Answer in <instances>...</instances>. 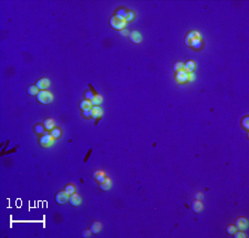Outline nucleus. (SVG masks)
Returning a JSON list of instances; mask_svg holds the SVG:
<instances>
[{"label":"nucleus","mask_w":249,"mask_h":238,"mask_svg":"<svg viewBox=\"0 0 249 238\" xmlns=\"http://www.w3.org/2000/svg\"><path fill=\"white\" fill-rule=\"evenodd\" d=\"M185 43L186 45L194 48V49H200L203 47V39L201 35L197 30H191L189 31L186 38H185Z\"/></svg>","instance_id":"obj_1"},{"label":"nucleus","mask_w":249,"mask_h":238,"mask_svg":"<svg viewBox=\"0 0 249 238\" xmlns=\"http://www.w3.org/2000/svg\"><path fill=\"white\" fill-rule=\"evenodd\" d=\"M126 20H125L124 18L120 17V16H113V17L110 19V25L112 28H114L116 30H123L126 28Z\"/></svg>","instance_id":"obj_2"},{"label":"nucleus","mask_w":249,"mask_h":238,"mask_svg":"<svg viewBox=\"0 0 249 238\" xmlns=\"http://www.w3.org/2000/svg\"><path fill=\"white\" fill-rule=\"evenodd\" d=\"M37 100L42 104H50L53 101V95L47 90H41L37 94Z\"/></svg>","instance_id":"obj_3"},{"label":"nucleus","mask_w":249,"mask_h":238,"mask_svg":"<svg viewBox=\"0 0 249 238\" xmlns=\"http://www.w3.org/2000/svg\"><path fill=\"white\" fill-rule=\"evenodd\" d=\"M54 142H56V138L51 134H44L39 140V144L41 147H51L54 144Z\"/></svg>","instance_id":"obj_4"},{"label":"nucleus","mask_w":249,"mask_h":238,"mask_svg":"<svg viewBox=\"0 0 249 238\" xmlns=\"http://www.w3.org/2000/svg\"><path fill=\"white\" fill-rule=\"evenodd\" d=\"M176 81L178 82V83H186V82H188V73L186 72V71H178V72H176Z\"/></svg>","instance_id":"obj_5"},{"label":"nucleus","mask_w":249,"mask_h":238,"mask_svg":"<svg viewBox=\"0 0 249 238\" xmlns=\"http://www.w3.org/2000/svg\"><path fill=\"white\" fill-rule=\"evenodd\" d=\"M103 114V110L100 108V105H93L90 109V115L93 119H100Z\"/></svg>","instance_id":"obj_6"},{"label":"nucleus","mask_w":249,"mask_h":238,"mask_svg":"<svg viewBox=\"0 0 249 238\" xmlns=\"http://www.w3.org/2000/svg\"><path fill=\"white\" fill-rule=\"evenodd\" d=\"M69 197L70 195H68L64 191H61V192H59L58 194L56 195V202L58 203V204H64L66 202H69Z\"/></svg>","instance_id":"obj_7"},{"label":"nucleus","mask_w":249,"mask_h":238,"mask_svg":"<svg viewBox=\"0 0 249 238\" xmlns=\"http://www.w3.org/2000/svg\"><path fill=\"white\" fill-rule=\"evenodd\" d=\"M35 85L38 86L39 90H47L50 86V81L47 78H42V79L37 81V84Z\"/></svg>","instance_id":"obj_8"},{"label":"nucleus","mask_w":249,"mask_h":238,"mask_svg":"<svg viewBox=\"0 0 249 238\" xmlns=\"http://www.w3.org/2000/svg\"><path fill=\"white\" fill-rule=\"evenodd\" d=\"M129 37H130V40L132 41L133 43H140L142 41V34L139 32V31H132L129 33Z\"/></svg>","instance_id":"obj_9"},{"label":"nucleus","mask_w":249,"mask_h":238,"mask_svg":"<svg viewBox=\"0 0 249 238\" xmlns=\"http://www.w3.org/2000/svg\"><path fill=\"white\" fill-rule=\"evenodd\" d=\"M236 227H237L239 230H245L247 227H248V221H247V219L244 218V217L238 218L237 221H236Z\"/></svg>","instance_id":"obj_10"},{"label":"nucleus","mask_w":249,"mask_h":238,"mask_svg":"<svg viewBox=\"0 0 249 238\" xmlns=\"http://www.w3.org/2000/svg\"><path fill=\"white\" fill-rule=\"evenodd\" d=\"M69 202H70V204L73 205V206H79V205L81 204V202H82V199H81V197L78 195V194H72V195H70L69 197Z\"/></svg>","instance_id":"obj_11"},{"label":"nucleus","mask_w":249,"mask_h":238,"mask_svg":"<svg viewBox=\"0 0 249 238\" xmlns=\"http://www.w3.org/2000/svg\"><path fill=\"white\" fill-rule=\"evenodd\" d=\"M195 69H196V63L194 61H187L186 63H184V71H186L187 73L194 72Z\"/></svg>","instance_id":"obj_12"},{"label":"nucleus","mask_w":249,"mask_h":238,"mask_svg":"<svg viewBox=\"0 0 249 238\" xmlns=\"http://www.w3.org/2000/svg\"><path fill=\"white\" fill-rule=\"evenodd\" d=\"M93 177H94L95 181H98L99 183H103V182L105 181V178H106L104 172H102V170H96V172H94Z\"/></svg>","instance_id":"obj_13"},{"label":"nucleus","mask_w":249,"mask_h":238,"mask_svg":"<svg viewBox=\"0 0 249 238\" xmlns=\"http://www.w3.org/2000/svg\"><path fill=\"white\" fill-rule=\"evenodd\" d=\"M112 186V181L106 177L105 181L103 182V183H100V187H101V189H103V191H108L110 188Z\"/></svg>","instance_id":"obj_14"},{"label":"nucleus","mask_w":249,"mask_h":238,"mask_svg":"<svg viewBox=\"0 0 249 238\" xmlns=\"http://www.w3.org/2000/svg\"><path fill=\"white\" fill-rule=\"evenodd\" d=\"M101 228H102L101 223H99V221H94V223H92L91 231L93 233V234H99L100 231H101Z\"/></svg>","instance_id":"obj_15"},{"label":"nucleus","mask_w":249,"mask_h":238,"mask_svg":"<svg viewBox=\"0 0 249 238\" xmlns=\"http://www.w3.org/2000/svg\"><path fill=\"white\" fill-rule=\"evenodd\" d=\"M92 106L93 105H92L91 101H89V100H84V101H81V103H80V108H81L82 111H89Z\"/></svg>","instance_id":"obj_16"},{"label":"nucleus","mask_w":249,"mask_h":238,"mask_svg":"<svg viewBox=\"0 0 249 238\" xmlns=\"http://www.w3.org/2000/svg\"><path fill=\"white\" fill-rule=\"evenodd\" d=\"M193 211L195 213H199L203 211V204H201V202L200 201H195L194 203H193Z\"/></svg>","instance_id":"obj_17"},{"label":"nucleus","mask_w":249,"mask_h":238,"mask_svg":"<svg viewBox=\"0 0 249 238\" xmlns=\"http://www.w3.org/2000/svg\"><path fill=\"white\" fill-rule=\"evenodd\" d=\"M64 192H66L68 195H72V194H74L75 191H76V188L73 184H68L66 187H64V189H63Z\"/></svg>","instance_id":"obj_18"},{"label":"nucleus","mask_w":249,"mask_h":238,"mask_svg":"<svg viewBox=\"0 0 249 238\" xmlns=\"http://www.w3.org/2000/svg\"><path fill=\"white\" fill-rule=\"evenodd\" d=\"M44 128L46 130H53L54 128V121L52 119H47L44 121Z\"/></svg>","instance_id":"obj_19"},{"label":"nucleus","mask_w":249,"mask_h":238,"mask_svg":"<svg viewBox=\"0 0 249 238\" xmlns=\"http://www.w3.org/2000/svg\"><path fill=\"white\" fill-rule=\"evenodd\" d=\"M103 102V98L99 95V94H96V95H94V98L91 100V103L92 105H100L101 103Z\"/></svg>","instance_id":"obj_20"},{"label":"nucleus","mask_w":249,"mask_h":238,"mask_svg":"<svg viewBox=\"0 0 249 238\" xmlns=\"http://www.w3.org/2000/svg\"><path fill=\"white\" fill-rule=\"evenodd\" d=\"M28 93L30 94V95H37V94L39 93L38 86H37V85H30V86L28 88Z\"/></svg>","instance_id":"obj_21"},{"label":"nucleus","mask_w":249,"mask_h":238,"mask_svg":"<svg viewBox=\"0 0 249 238\" xmlns=\"http://www.w3.org/2000/svg\"><path fill=\"white\" fill-rule=\"evenodd\" d=\"M126 15H127V10L124 8H120L116 10V16H120V17L124 18L126 17Z\"/></svg>","instance_id":"obj_22"},{"label":"nucleus","mask_w":249,"mask_h":238,"mask_svg":"<svg viewBox=\"0 0 249 238\" xmlns=\"http://www.w3.org/2000/svg\"><path fill=\"white\" fill-rule=\"evenodd\" d=\"M50 134L57 140V138H59L60 135H61V130H60V128H53V130H51V133H50Z\"/></svg>","instance_id":"obj_23"},{"label":"nucleus","mask_w":249,"mask_h":238,"mask_svg":"<svg viewBox=\"0 0 249 238\" xmlns=\"http://www.w3.org/2000/svg\"><path fill=\"white\" fill-rule=\"evenodd\" d=\"M44 125L42 126L41 124H37L35 126H34V132L35 133H38V134H42V133H44Z\"/></svg>","instance_id":"obj_24"},{"label":"nucleus","mask_w":249,"mask_h":238,"mask_svg":"<svg viewBox=\"0 0 249 238\" xmlns=\"http://www.w3.org/2000/svg\"><path fill=\"white\" fill-rule=\"evenodd\" d=\"M182 70H184V63L183 62H176L174 64V71L178 72V71H182Z\"/></svg>","instance_id":"obj_25"},{"label":"nucleus","mask_w":249,"mask_h":238,"mask_svg":"<svg viewBox=\"0 0 249 238\" xmlns=\"http://www.w3.org/2000/svg\"><path fill=\"white\" fill-rule=\"evenodd\" d=\"M133 19H134V12H133V11H127V15H126V17H125L126 22H131Z\"/></svg>","instance_id":"obj_26"},{"label":"nucleus","mask_w":249,"mask_h":238,"mask_svg":"<svg viewBox=\"0 0 249 238\" xmlns=\"http://www.w3.org/2000/svg\"><path fill=\"white\" fill-rule=\"evenodd\" d=\"M235 231H236V226H234V225H229V226L227 227V233H228L229 235H234Z\"/></svg>","instance_id":"obj_27"},{"label":"nucleus","mask_w":249,"mask_h":238,"mask_svg":"<svg viewBox=\"0 0 249 238\" xmlns=\"http://www.w3.org/2000/svg\"><path fill=\"white\" fill-rule=\"evenodd\" d=\"M94 95H95V94H93L91 91H88V92H85V100H89V101H91L92 99L94 98Z\"/></svg>","instance_id":"obj_28"},{"label":"nucleus","mask_w":249,"mask_h":238,"mask_svg":"<svg viewBox=\"0 0 249 238\" xmlns=\"http://www.w3.org/2000/svg\"><path fill=\"white\" fill-rule=\"evenodd\" d=\"M234 235H235V237H236V238H239V237L245 238V237H246V235H245V234H244V233H242L241 230H239V231H237V233L235 231V234H234Z\"/></svg>","instance_id":"obj_29"},{"label":"nucleus","mask_w":249,"mask_h":238,"mask_svg":"<svg viewBox=\"0 0 249 238\" xmlns=\"http://www.w3.org/2000/svg\"><path fill=\"white\" fill-rule=\"evenodd\" d=\"M91 234H92V231L90 229H86V230H83V233H82V235H83V237H90L91 236Z\"/></svg>","instance_id":"obj_30"},{"label":"nucleus","mask_w":249,"mask_h":238,"mask_svg":"<svg viewBox=\"0 0 249 238\" xmlns=\"http://www.w3.org/2000/svg\"><path fill=\"white\" fill-rule=\"evenodd\" d=\"M248 121H249V120H248V116H246V118L244 119V121H242V126L246 128V130L248 128Z\"/></svg>","instance_id":"obj_31"},{"label":"nucleus","mask_w":249,"mask_h":238,"mask_svg":"<svg viewBox=\"0 0 249 238\" xmlns=\"http://www.w3.org/2000/svg\"><path fill=\"white\" fill-rule=\"evenodd\" d=\"M194 78H195V76H194V73H193V72H191V73H188V82L194 81Z\"/></svg>","instance_id":"obj_32"},{"label":"nucleus","mask_w":249,"mask_h":238,"mask_svg":"<svg viewBox=\"0 0 249 238\" xmlns=\"http://www.w3.org/2000/svg\"><path fill=\"white\" fill-rule=\"evenodd\" d=\"M120 33H121V35H129V32H127V29H126V28L123 29V30H121Z\"/></svg>","instance_id":"obj_33"},{"label":"nucleus","mask_w":249,"mask_h":238,"mask_svg":"<svg viewBox=\"0 0 249 238\" xmlns=\"http://www.w3.org/2000/svg\"><path fill=\"white\" fill-rule=\"evenodd\" d=\"M83 115L85 116V118H90L91 115H90V110L89 111H83Z\"/></svg>","instance_id":"obj_34"},{"label":"nucleus","mask_w":249,"mask_h":238,"mask_svg":"<svg viewBox=\"0 0 249 238\" xmlns=\"http://www.w3.org/2000/svg\"><path fill=\"white\" fill-rule=\"evenodd\" d=\"M195 197H196V198H199V199H200V198H201V197H203V195H201V193H197V194H196V196H195Z\"/></svg>","instance_id":"obj_35"}]
</instances>
